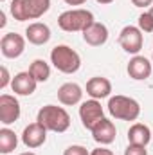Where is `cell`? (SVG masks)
Segmentation results:
<instances>
[{
	"label": "cell",
	"instance_id": "obj_1",
	"mask_svg": "<svg viewBox=\"0 0 153 155\" xmlns=\"http://www.w3.org/2000/svg\"><path fill=\"white\" fill-rule=\"evenodd\" d=\"M41 126L47 128V132H56V134H63L69 130L70 126V116L65 108L56 107V105H45L41 107L36 117Z\"/></svg>",
	"mask_w": 153,
	"mask_h": 155
},
{
	"label": "cell",
	"instance_id": "obj_2",
	"mask_svg": "<svg viewBox=\"0 0 153 155\" xmlns=\"http://www.w3.org/2000/svg\"><path fill=\"white\" fill-rule=\"evenodd\" d=\"M50 61L52 65L63 72V74H74L81 67V58L74 49H70L69 45H56L50 51Z\"/></svg>",
	"mask_w": 153,
	"mask_h": 155
},
{
	"label": "cell",
	"instance_id": "obj_3",
	"mask_svg": "<svg viewBox=\"0 0 153 155\" xmlns=\"http://www.w3.org/2000/svg\"><path fill=\"white\" fill-rule=\"evenodd\" d=\"M92 24H94V15L88 9H69V11L61 13L58 18L60 29H63L67 33H77V31L83 33Z\"/></svg>",
	"mask_w": 153,
	"mask_h": 155
},
{
	"label": "cell",
	"instance_id": "obj_4",
	"mask_svg": "<svg viewBox=\"0 0 153 155\" xmlns=\"http://www.w3.org/2000/svg\"><path fill=\"white\" fill-rule=\"evenodd\" d=\"M108 112L110 116L121 121H135L141 116V105L128 96H114L108 99Z\"/></svg>",
	"mask_w": 153,
	"mask_h": 155
},
{
	"label": "cell",
	"instance_id": "obj_5",
	"mask_svg": "<svg viewBox=\"0 0 153 155\" xmlns=\"http://www.w3.org/2000/svg\"><path fill=\"white\" fill-rule=\"evenodd\" d=\"M79 117H81V123L86 130H92L103 117V107L97 99H88V101H83L81 107H79Z\"/></svg>",
	"mask_w": 153,
	"mask_h": 155
},
{
	"label": "cell",
	"instance_id": "obj_6",
	"mask_svg": "<svg viewBox=\"0 0 153 155\" xmlns=\"http://www.w3.org/2000/svg\"><path fill=\"white\" fill-rule=\"evenodd\" d=\"M119 45L128 54H137L142 49V31L135 25H126L119 35Z\"/></svg>",
	"mask_w": 153,
	"mask_h": 155
},
{
	"label": "cell",
	"instance_id": "obj_7",
	"mask_svg": "<svg viewBox=\"0 0 153 155\" xmlns=\"http://www.w3.org/2000/svg\"><path fill=\"white\" fill-rule=\"evenodd\" d=\"M0 51L5 58L15 60V58L22 56V52L25 51V40L18 33H7L0 40Z\"/></svg>",
	"mask_w": 153,
	"mask_h": 155
},
{
	"label": "cell",
	"instance_id": "obj_8",
	"mask_svg": "<svg viewBox=\"0 0 153 155\" xmlns=\"http://www.w3.org/2000/svg\"><path fill=\"white\" fill-rule=\"evenodd\" d=\"M20 117V103L15 96L2 94L0 96V123L2 124H13Z\"/></svg>",
	"mask_w": 153,
	"mask_h": 155
},
{
	"label": "cell",
	"instance_id": "obj_9",
	"mask_svg": "<svg viewBox=\"0 0 153 155\" xmlns=\"http://www.w3.org/2000/svg\"><path fill=\"white\" fill-rule=\"evenodd\" d=\"M45 141H47V128L41 126L38 121L27 124V126L24 128V132H22V143H24L27 148H31V150L40 148Z\"/></svg>",
	"mask_w": 153,
	"mask_h": 155
},
{
	"label": "cell",
	"instance_id": "obj_10",
	"mask_svg": "<svg viewBox=\"0 0 153 155\" xmlns=\"http://www.w3.org/2000/svg\"><path fill=\"white\" fill-rule=\"evenodd\" d=\"M90 132H92L94 141L99 143V144H112V143L115 141V135H117L115 124L110 121V119H106V117H103Z\"/></svg>",
	"mask_w": 153,
	"mask_h": 155
},
{
	"label": "cell",
	"instance_id": "obj_11",
	"mask_svg": "<svg viewBox=\"0 0 153 155\" xmlns=\"http://www.w3.org/2000/svg\"><path fill=\"white\" fill-rule=\"evenodd\" d=\"M151 69H153V63L144 58V56H133L128 63V76L132 79H137V81H142V79H148L151 76Z\"/></svg>",
	"mask_w": 153,
	"mask_h": 155
},
{
	"label": "cell",
	"instance_id": "obj_12",
	"mask_svg": "<svg viewBox=\"0 0 153 155\" xmlns=\"http://www.w3.org/2000/svg\"><path fill=\"white\" fill-rule=\"evenodd\" d=\"M36 85H38V81L33 78V74L29 71L18 72L16 76L13 78V81H11V88L18 96H31L36 90Z\"/></svg>",
	"mask_w": 153,
	"mask_h": 155
},
{
	"label": "cell",
	"instance_id": "obj_13",
	"mask_svg": "<svg viewBox=\"0 0 153 155\" xmlns=\"http://www.w3.org/2000/svg\"><path fill=\"white\" fill-rule=\"evenodd\" d=\"M112 92V83L110 79L103 76H96L90 78L86 81V94L92 97V99H103V97H108Z\"/></svg>",
	"mask_w": 153,
	"mask_h": 155
},
{
	"label": "cell",
	"instance_id": "obj_14",
	"mask_svg": "<svg viewBox=\"0 0 153 155\" xmlns=\"http://www.w3.org/2000/svg\"><path fill=\"white\" fill-rule=\"evenodd\" d=\"M83 97V88L77 85V83H63L60 88H58V99L61 105H67V107H74L81 101Z\"/></svg>",
	"mask_w": 153,
	"mask_h": 155
},
{
	"label": "cell",
	"instance_id": "obj_15",
	"mask_svg": "<svg viewBox=\"0 0 153 155\" xmlns=\"http://www.w3.org/2000/svg\"><path fill=\"white\" fill-rule=\"evenodd\" d=\"M83 40L92 45V47H101L106 43L108 40V29L105 24H99V22H94L90 27H86L83 31Z\"/></svg>",
	"mask_w": 153,
	"mask_h": 155
},
{
	"label": "cell",
	"instance_id": "obj_16",
	"mask_svg": "<svg viewBox=\"0 0 153 155\" xmlns=\"http://www.w3.org/2000/svg\"><path fill=\"white\" fill-rule=\"evenodd\" d=\"M25 38L33 45H45L50 40V29L47 24H41V22L29 24V27L25 29Z\"/></svg>",
	"mask_w": 153,
	"mask_h": 155
},
{
	"label": "cell",
	"instance_id": "obj_17",
	"mask_svg": "<svg viewBox=\"0 0 153 155\" xmlns=\"http://www.w3.org/2000/svg\"><path fill=\"white\" fill-rule=\"evenodd\" d=\"M128 141L130 144H141V146H146L150 141H151V132L146 124L142 123H135L130 126L128 130Z\"/></svg>",
	"mask_w": 153,
	"mask_h": 155
},
{
	"label": "cell",
	"instance_id": "obj_18",
	"mask_svg": "<svg viewBox=\"0 0 153 155\" xmlns=\"http://www.w3.org/2000/svg\"><path fill=\"white\" fill-rule=\"evenodd\" d=\"M16 144H18V139H16V134L9 128H2L0 130V153L7 155L11 152L16 150Z\"/></svg>",
	"mask_w": 153,
	"mask_h": 155
},
{
	"label": "cell",
	"instance_id": "obj_19",
	"mask_svg": "<svg viewBox=\"0 0 153 155\" xmlns=\"http://www.w3.org/2000/svg\"><path fill=\"white\" fill-rule=\"evenodd\" d=\"M11 15L16 22H25L31 20V9H29V0H13L11 2Z\"/></svg>",
	"mask_w": 153,
	"mask_h": 155
},
{
	"label": "cell",
	"instance_id": "obj_20",
	"mask_svg": "<svg viewBox=\"0 0 153 155\" xmlns=\"http://www.w3.org/2000/svg\"><path fill=\"white\" fill-rule=\"evenodd\" d=\"M29 72L33 74V78L38 81V83H43L50 78V67L45 60H34L29 67Z\"/></svg>",
	"mask_w": 153,
	"mask_h": 155
},
{
	"label": "cell",
	"instance_id": "obj_21",
	"mask_svg": "<svg viewBox=\"0 0 153 155\" xmlns=\"http://www.w3.org/2000/svg\"><path fill=\"white\" fill-rule=\"evenodd\" d=\"M50 7V0H29V9H31V20H36L43 16Z\"/></svg>",
	"mask_w": 153,
	"mask_h": 155
},
{
	"label": "cell",
	"instance_id": "obj_22",
	"mask_svg": "<svg viewBox=\"0 0 153 155\" xmlns=\"http://www.w3.org/2000/svg\"><path fill=\"white\" fill-rule=\"evenodd\" d=\"M139 29L142 33H153V16L150 15V11L139 16Z\"/></svg>",
	"mask_w": 153,
	"mask_h": 155
},
{
	"label": "cell",
	"instance_id": "obj_23",
	"mask_svg": "<svg viewBox=\"0 0 153 155\" xmlns=\"http://www.w3.org/2000/svg\"><path fill=\"white\" fill-rule=\"evenodd\" d=\"M124 155H148L146 146L141 144H128V148L124 150Z\"/></svg>",
	"mask_w": 153,
	"mask_h": 155
},
{
	"label": "cell",
	"instance_id": "obj_24",
	"mask_svg": "<svg viewBox=\"0 0 153 155\" xmlns=\"http://www.w3.org/2000/svg\"><path fill=\"white\" fill-rule=\"evenodd\" d=\"M63 155H90L88 153V150L85 148V146H79V144H72V146H69Z\"/></svg>",
	"mask_w": 153,
	"mask_h": 155
},
{
	"label": "cell",
	"instance_id": "obj_25",
	"mask_svg": "<svg viewBox=\"0 0 153 155\" xmlns=\"http://www.w3.org/2000/svg\"><path fill=\"white\" fill-rule=\"evenodd\" d=\"M0 72H2V78H0V88H5L9 85V81H13L11 76H9V71L7 67H0Z\"/></svg>",
	"mask_w": 153,
	"mask_h": 155
},
{
	"label": "cell",
	"instance_id": "obj_26",
	"mask_svg": "<svg viewBox=\"0 0 153 155\" xmlns=\"http://www.w3.org/2000/svg\"><path fill=\"white\" fill-rule=\"evenodd\" d=\"M90 155H114L112 150H108V148H96V150H92Z\"/></svg>",
	"mask_w": 153,
	"mask_h": 155
},
{
	"label": "cell",
	"instance_id": "obj_27",
	"mask_svg": "<svg viewBox=\"0 0 153 155\" xmlns=\"http://www.w3.org/2000/svg\"><path fill=\"white\" fill-rule=\"evenodd\" d=\"M132 4L135 7H148V5L153 4V0H132Z\"/></svg>",
	"mask_w": 153,
	"mask_h": 155
},
{
	"label": "cell",
	"instance_id": "obj_28",
	"mask_svg": "<svg viewBox=\"0 0 153 155\" xmlns=\"http://www.w3.org/2000/svg\"><path fill=\"white\" fill-rule=\"evenodd\" d=\"M69 5H81V4H85L86 0H65Z\"/></svg>",
	"mask_w": 153,
	"mask_h": 155
},
{
	"label": "cell",
	"instance_id": "obj_29",
	"mask_svg": "<svg viewBox=\"0 0 153 155\" xmlns=\"http://www.w3.org/2000/svg\"><path fill=\"white\" fill-rule=\"evenodd\" d=\"M4 25H5V15L0 11V27H4Z\"/></svg>",
	"mask_w": 153,
	"mask_h": 155
},
{
	"label": "cell",
	"instance_id": "obj_30",
	"mask_svg": "<svg viewBox=\"0 0 153 155\" xmlns=\"http://www.w3.org/2000/svg\"><path fill=\"white\" fill-rule=\"evenodd\" d=\"M96 2H97V4H103V5H105V4H112L114 0H96Z\"/></svg>",
	"mask_w": 153,
	"mask_h": 155
},
{
	"label": "cell",
	"instance_id": "obj_31",
	"mask_svg": "<svg viewBox=\"0 0 153 155\" xmlns=\"http://www.w3.org/2000/svg\"><path fill=\"white\" fill-rule=\"evenodd\" d=\"M20 155H36L34 152H24V153H20Z\"/></svg>",
	"mask_w": 153,
	"mask_h": 155
},
{
	"label": "cell",
	"instance_id": "obj_32",
	"mask_svg": "<svg viewBox=\"0 0 153 155\" xmlns=\"http://www.w3.org/2000/svg\"><path fill=\"white\" fill-rule=\"evenodd\" d=\"M150 15H151V16H153V7H151V9H150Z\"/></svg>",
	"mask_w": 153,
	"mask_h": 155
},
{
	"label": "cell",
	"instance_id": "obj_33",
	"mask_svg": "<svg viewBox=\"0 0 153 155\" xmlns=\"http://www.w3.org/2000/svg\"><path fill=\"white\" fill-rule=\"evenodd\" d=\"M151 63H153V56H151Z\"/></svg>",
	"mask_w": 153,
	"mask_h": 155
},
{
	"label": "cell",
	"instance_id": "obj_34",
	"mask_svg": "<svg viewBox=\"0 0 153 155\" xmlns=\"http://www.w3.org/2000/svg\"><path fill=\"white\" fill-rule=\"evenodd\" d=\"M0 2H5V0H0Z\"/></svg>",
	"mask_w": 153,
	"mask_h": 155
}]
</instances>
